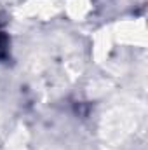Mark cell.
<instances>
[{"label": "cell", "mask_w": 148, "mask_h": 150, "mask_svg": "<svg viewBox=\"0 0 148 150\" xmlns=\"http://www.w3.org/2000/svg\"><path fill=\"white\" fill-rule=\"evenodd\" d=\"M9 59V37L4 30H0V61Z\"/></svg>", "instance_id": "obj_1"}]
</instances>
